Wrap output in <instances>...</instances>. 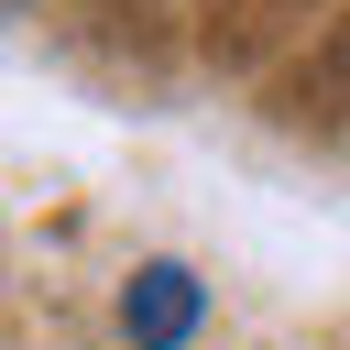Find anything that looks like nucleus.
<instances>
[{"instance_id":"f257e3e1","label":"nucleus","mask_w":350,"mask_h":350,"mask_svg":"<svg viewBox=\"0 0 350 350\" xmlns=\"http://www.w3.org/2000/svg\"><path fill=\"white\" fill-rule=\"evenodd\" d=\"M120 317H131L142 350H175V339L197 328V273H186V262H142L131 295H120Z\"/></svg>"}]
</instances>
